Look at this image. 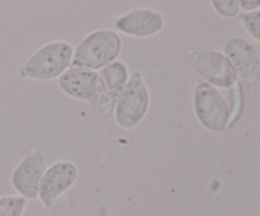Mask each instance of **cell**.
<instances>
[{
    "label": "cell",
    "instance_id": "1",
    "mask_svg": "<svg viewBox=\"0 0 260 216\" xmlns=\"http://www.w3.org/2000/svg\"><path fill=\"white\" fill-rule=\"evenodd\" d=\"M74 47L66 41H52L41 46L20 66L22 78L33 80H52L60 78L73 61Z\"/></svg>",
    "mask_w": 260,
    "mask_h": 216
},
{
    "label": "cell",
    "instance_id": "2",
    "mask_svg": "<svg viewBox=\"0 0 260 216\" xmlns=\"http://www.w3.org/2000/svg\"><path fill=\"white\" fill-rule=\"evenodd\" d=\"M122 51L119 35L111 29L89 33L74 50L71 68L96 71L117 60Z\"/></svg>",
    "mask_w": 260,
    "mask_h": 216
},
{
    "label": "cell",
    "instance_id": "3",
    "mask_svg": "<svg viewBox=\"0 0 260 216\" xmlns=\"http://www.w3.org/2000/svg\"><path fill=\"white\" fill-rule=\"evenodd\" d=\"M58 85L69 97L93 104L104 114H111L116 107L107 93L98 71L70 68L58 78Z\"/></svg>",
    "mask_w": 260,
    "mask_h": 216
},
{
    "label": "cell",
    "instance_id": "4",
    "mask_svg": "<svg viewBox=\"0 0 260 216\" xmlns=\"http://www.w3.org/2000/svg\"><path fill=\"white\" fill-rule=\"evenodd\" d=\"M150 107V91L141 71H134L128 83L114 107L117 125L124 130H131L145 118Z\"/></svg>",
    "mask_w": 260,
    "mask_h": 216
},
{
    "label": "cell",
    "instance_id": "5",
    "mask_svg": "<svg viewBox=\"0 0 260 216\" xmlns=\"http://www.w3.org/2000/svg\"><path fill=\"white\" fill-rule=\"evenodd\" d=\"M193 108L198 122L211 132H223L230 122V108L217 88L200 80L194 88Z\"/></svg>",
    "mask_w": 260,
    "mask_h": 216
},
{
    "label": "cell",
    "instance_id": "6",
    "mask_svg": "<svg viewBox=\"0 0 260 216\" xmlns=\"http://www.w3.org/2000/svg\"><path fill=\"white\" fill-rule=\"evenodd\" d=\"M188 53L194 70L202 78V81L215 88H231L236 84L238 76L235 70L222 52L193 48Z\"/></svg>",
    "mask_w": 260,
    "mask_h": 216
},
{
    "label": "cell",
    "instance_id": "7",
    "mask_svg": "<svg viewBox=\"0 0 260 216\" xmlns=\"http://www.w3.org/2000/svg\"><path fill=\"white\" fill-rule=\"evenodd\" d=\"M47 169L46 157L41 150L32 149L15 165L10 174V184L18 196L27 201L38 198V190L43 174Z\"/></svg>",
    "mask_w": 260,
    "mask_h": 216
},
{
    "label": "cell",
    "instance_id": "8",
    "mask_svg": "<svg viewBox=\"0 0 260 216\" xmlns=\"http://www.w3.org/2000/svg\"><path fill=\"white\" fill-rule=\"evenodd\" d=\"M79 177V169L70 160H58L47 167L38 190V200L46 208H51L58 198L71 190Z\"/></svg>",
    "mask_w": 260,
    "mask_h": 216
},
{
    "label": "cell",
    "instance_id": "9",
    "mask_svg": "<svg viewBox=\"0 0 260 216\" xmlns=\"http://www.w3.org/2000/svg\"><path fill=\"white\" fill-rule=\"evenodd\" d=\"M223 55L230 61L236 76L248 83H254L258 76L260 58L255 47L248 40L233 37L223 46Z\"/></svg>",
    "mask_w": 260,
    "mask_h": 216
},
{
    "label": "cell",
    "instance_id": "10",
    "mask_svg": "<svg viewBox=\"0 0 260 216\" xmlns=\"http://www.w3.org/2000/svg\"><path fill=\"white\" fill-rule=\"evenodd\" d=\"M164 18L159 12L149 8H136L124 13L114 22V27L123 35L147 38L157 35L164 28Z\"/></svg>",
    "mask_w": 260,
    "mask_h": 216
},
{
    "label": "cell",
    "instance_id": "11",
    "mask_svg": "<svg viewBox=\"0 0 260 216\" xmlns=\"http://www.w3.org/2000/svg\"><path fill=\"white\" fill-rule=\"evenodd\" d=\"M99 76H101L102 81L106 86L108 96L111 97L114 103H117L129 79L128 69H127L126 64L121 60L113 61L106 68L99 70Z\"/></svg>",
    "mask_w": 260,
    "mask_h": 216
},
{
    "label": "cell",
    "instance_id": "12",
    "mask_svg": "<svg viewBox=\"0 0 260 216\" xmlns=\"http://www.w3.org/2000/svg\"><path fill=\"white\" fill-rule=\"evenodd\" d=\"M28 201L18 195L0 196V216H23Z\"/></svg>",
    "mask_w": 260,
    "mask_h": 216
},
{
    "label": "cell",
    "instance_id": "13",
    "mask_svg": "<svg viewBox=\"0 0 260 216\" xmlns=\"http://www.w3.org/2000/svg\"><path fill=\"white\" fill-rule=\"evenodd\" d=\"M240 22L244 28L249 32V35L260 42V10L250 13H241Z\"/></svg>",
    "mask_w": 260,
    "mask_h": 216
},
{
    "label": "cell",
    "instance_id": "14",
    "mask_svg": "<svg viewBox=\"0 0 260 216\" xmlns=\"http://www.w3.org/2000/svg\"><path fill=\"white\" fill-rule=\"evenodd\" d=\"M213 9L225 18H233L239 13L240 5L236 0H213Z\"/></svg>",
    "mask_w": 260,
    "mask_h": 216
},
{
    "label": "cell",
    "instance_id": "15",
    "mask_svg": "<svg viewBox=\"0 0 260 216\" xmlns=\"http://www.w3.org/2000/svg\"><path fill=\"white\" fill-rule=\"evenodd\" d=\"M239 5L246 13L255 12L256 8L260 7V0H251V2L250 0H241V2H239Z\"/></svg>",
    "mask_w": 260,
    "mask_h": 216
}]
</instances>
